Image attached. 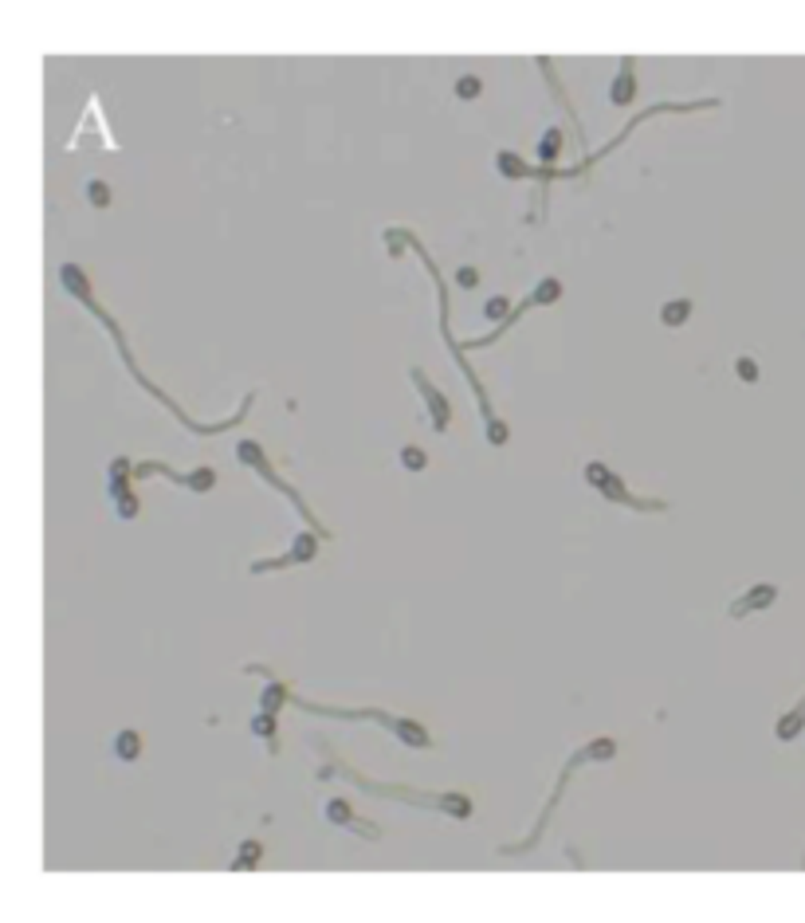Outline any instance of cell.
<instances>
[{
    "label": "cell",
    "instance_id": "obj_1",
    "mask_svg": "<svg viewBox=\"0 0 805 923\" xmlns=\"http://www.w3.org/2000/svg\"><path fill=\"white\" fill-rule=\"evenodd\" d=\"M385 244H389V255H401V248L409 244V248H413V252L424 260V267L433 271L436 299H440V338L448 342V287H444V280H440V271H436L433 255L424 252V244H421V240H416V232H409V228H385ZM452 354H456V362H460V370H464L467 385H472V389H475V401H479V413H483V421H495V413H492V401H487V393H483V385L475 382L472 365H467V358H464V346H456V342H452Z\"/></svg>",
    "mask_w": 805,
    "mask_h": 923
},
{
    "label": "cell",
    "instance_id": "obj_2",
    "mask_svg": "<svg viewBox=\"0 0 805 923\" xmlns=\"http://www.w3.org/2000/svg\"><path fill=\"white\" fill-rule=\"evenodd\" d=\"M291 700H295L299 707H303V712H314V715H338V719H373V723H385V727H389L393 735L401 739V743L416 746V751H428V746H433V739H428V731H424L421 723H413V719H401V715H389V712H373V707H365V712H346V707H318V703H311V700H299V695H291Z\"/></svg>",
    "mask_w": 805,
    "mask_h": 923
},
{
    "label": "cell",
    "instance_id": "obj_3",
    "mask_svg": "<svg viewBox=\"0 0 805 923\" xmlns=\"http://www.w3.org/2000/svg\"><path fill=\"white\" fill-rule=\"evenodd\" d=\"M585 483L597 487L605 499L625 503V507H633V511H668V503H664V499H640L636 492H628L625 483H621V475H613L601 460H589V464H585Z\"/></svg>",
    "mask_w": 805,
    "mask_h": 923
},
{
    "label": "cell",
    "instance_id": "obj_4",
    "mask_svg": "<svg viewBox=\"0 0 805 923\" xmlns=\"http://www.w3.org/2000/svg\"><path fill=\"white\" fill-rule=\"evenodd\" d=\"M236 460H240V464H244V468H252V472H260L263 480H267V483H272V487H275V492H283L291 503H295V511H299V515H303L306 523L314 526V531H318V534H326V531H322V526H318V519H314L311 511H306V503L299 499V492H295V487H291V483L283 480V475H275V472H272V464H267V456H263V448H260V444H255V441H240V444H236Z\"/></svg>",
    "mask_w": 805,
    "mask_h": 923
},
{
    "label": "cell",
    "instance_id": "obj_5",
    "mask_svg": "<svg viewBox=\"0 0 805 923\" xmlns=\"http://www.w3.org/2000/svg\"><path fill=\"white\" fill-rule=\"evenodd\" d=\"M145 475H165V480H173L177 487H189V492H196V495H204V492H212V487H216V472H212V468L173 472V468L161 464V460H145V464L134 468V480H145Z\"/></svg>",
    "mask_w": 805,
    "mask_h": 923
},
{
    "label": "cell",
    "instance_id": "obj_6",
    "mask_svg": "<svg viewBox=\"0 0 805 923\" xmlns=\"http://www.w3.org/2000/svg\"><path fill=\"white\" fill-rule=\"evenodd\" d=\"M558 295H562V283H558V280H543V283H538V287L531 291V295L523 299V303H518V306H511V314L499 322V326H495L492 334H487V338H467V346H464V350H475V346H492L495 338H503V331H511V326H515V322H518V314H523V311H531V306H538V303H554V299H558Z\"/></svg>",
    "mask_w": 805,
    "mask_h": 923
},
{
    "label": "cell",
    "instance_id": "obj_7",
    "mask_svg": "<svg viewBox=\"0 0 805 923\" xmlns=\"http://www.w3.org/2000/svg\"><path fill=\"white\" fill-rule=\"evenodd\" d=\"M409 382L421 389L424 405H428V421H433V429H436V432H448V424H452V405H448V397H444V393L436 389L428 377H424L421 365H413V370H409Z\"/></svg>",
    "mask_w": 805,
    "mask_h": 923
},
{
    "label": "cell",
    "instance_id": "obj_8",
    "mask_svg": "<svg viewBox=\"0 0 805 923\" xmlns=\"http://www.w3.org/2000/svg\"><path fill=\"white\" fill-rule=\"evenodd\" d=\"M314 554H318V538H314L311 531H303V534H295V542H291V551L283 554V558H267V562H252V574H267V570H283V566H299V562H311Z\"/></svg>",
    "mask_w": 805,
    "mask_h": 923
},
{
    "label": "cell",
    "instance_id": "obj_9",
    "mask_svg": "<svg viewBox=\"0 0 805 923\" xmlns=\"http://www.w3.org/2000/svg\"><path fill=\"white\" fill-rule=\"evenodd\" d=\"M326 822L346 825L350 833H357V837H365V841H377V837H382V829H377V825H370V822H362V817H354V813H350V805L342 802V797L326 802Z\"/></svg>",
    "mask_w": 805,
    "mask_h": 923
},
{
    "label": "cell",
    "instance_id": "obj_10",
    "mask_svg": "<svg viewBox=\"0 0 805 923\" xmlns=\"http://www.w3.org/2000/svg\"><path fill=\"white\" fill-rule=\"evenodd\" d=\"M774 597H778V585H770V582H762V585H755V590H746L738 602H731L727 605V613L731 617H746V613H755V609H766V605H774Z\"/></svg>",
    "mask_w": 805,
    "mask_h": 923
},
{
    "label": "cell",
    "instance_id": "obj_11",
    "mask_svg": "<svg viewBox=\"0 0 805 923\" xmlns=\"http://www.w3.org/2000/svg\"><path fill=\"white\" fill-rule=\"evenodd\" d=\"M636 94V60L633 55H621V71L613 79V91H609V102L613 106H628Z\"/></svg>",
    "mask_w": 805,
    "mask_h": 923
},
{
    "label": "cell",
    "instance_id": "obj_12",
    "mask_svg": "<svg viewBox=\"0 0 805 923\" xmlns=\"http://www.w3.org/2000/svg\"><path fill=\"white\" fill-rule=\"evenodd\" d=\"M60 283L79 299V303L87 306V311H91L94 303H99V299L91 295V283H87V275H83V267H79V263H63V267H60Z\"/></svg>",
    "mask_w": 805,
    "mask_h": 923
},
{
    "label": "cell",
    "instance_id": "obj_13",
    "mask_svg": "<svg viewBox=\"0 0 805 923\" xmlns=\"http://www.w3.org/2000/svg\"><path fill=\"white\" fill-rule=\"evenodd\" d=\"M106 492H111L114 515H118V519H138V495H134V487H130V475H126V480H111V483H106Z\"/></svg>",
    "mask_w": 805,
    "mask_h": 923
},
{
    "label": "cell",
    "instance_id": "obj_14",
    "mask_svg": "<svg viewBox=\"0 0 805 923\" xmlns=\"http://www.w3.org/2000/svg\"><path fill=\"white\" fill-rule=\"evenodd\" d=\"M534 63H538V71H543V75H546V83H550V91H554V99H558V102H562V106H566V114H570V126H574V134H577V142H582V145H585V134H582V122H577V111H574V102H570V99H566V94H562V83H558V75H554V63H550V60H546V55H538V60H534Z\"/></svg>",
    "mask_w": 805,
    "mask_h": 923
},
{
    "label": "cell",
    "instance_id": "obj_15",
    "mask_svg": "<svg viewBox=\"0 0 805 923\" xmlns=\"http://www.w3.org/2000/svg\"><path fill=\"white\" fill-rule=\"evenodd\" d=\"M495 170H499L503 177H534V165H526V161L511 150L495 153Z\"/></svg>",
    "mask_w": 805,
    "mask_h": 923
},
{
    "label": "cell",
    "instance_id": "obj_16",
    "mask_svg": "<svg viewBox=\"0 0 805 923\" xmlns=\"http://www.w3.org/2000/svg\"><path fill=\"white\" fill-rule=\"evenodd\" d=\"M248 727H252V735H260V739H267V751H279V743H275V712H255L252 715V723H248Z\"/></svg>",
    "mask_w": 805,
    "mask_h": 923
},
{
    "label": "cell",
    "instance_id": "obj_17",
    "mask_svg": "<svg viewBox=\"0 0 805 923\" xmlns=\"http://www.w3.org/2000/svg\"><path fill=\"white\" fill-rule=\"evenodd\" d=\"M114 754H118L122 763H134L138 754H142V735H138V731H118V735H114Z\"/></svg>",
    "mask_w": 805,
    "mask_h": 923
},
{
    "label": "cell",
    "instance_id": "obj_18",
    "mask_svg": "<svg viewBox=\"0 0 805 923\" xmlns=\"http://www.w3.org/2000/svg\"><path fill=\"white\" fill-rule=\"evenodd\" d=\"M287 700H291V695H287V684H283V680H267V687L260 692V707H263V712H279Z\"/></svg>",
    "mask_w": 805,
    "mask_h": 923
},
{
    "label": "cell",
    "instance_id": "obj_19",
    "mask_svg": "<svg viewBox=\"0 0 805 923\" xmlns=\"http://www.w3.org/2000/svg\"><path fill=\"white\" fill-rule=\"evenodd\" d=\"M562 130L558 126H550L543 134V142H538V161H543V165H550V161H558V153H562Z\"/></svg>",
    "mask_w": 805,
    "mask_h": 923
},
{
    "label": "cell",
    "instance_id": "obj_20",
    "mask_svg": "<svg viewBox=\"0 0 805 923\" xmlns=\"http://www.w3.org/2000/svg\"><path fill=\"white\" fill-rule=\"evenodd\" d=\"M260 841H244L240 845V853H236V861H232V873H244V868H255L260 864Z\"/></svg>",
    "mask_w": 805,
    "mask_h": 923
},
{
    "label": "cell",
    "instance_id": "obj_21",
    "mask_svg": "<svg viewBox=\"0 0 805 923\" xmlns=\"http://www.w3.org/2000/svg\"><path fill=\"white\" fill-rule=\"evenodd\" d=\"M687 314H692V303H687V299H672V303L660 311V319H664V326H679Z\"/></svg>",
    "mask_w": 805,
    "mask_h": 923
},
{
    "label": "cell",
    "instance_id": "obj_22",
    "mask_svg": "<svg viewBox=\"0 0 805 923\" xmlns=\"http://www.w3.org/2000/svg\"><path fill=\"white\" fill-rule=\"evenodd\" d=\"M87 201H91L94 209H106V204H111V189H106V181H99V177L87 181Z\"/></svg>",
    "mask_w": 805,
    "mask_h": 923
},
{
    "label": "cell",
    "instance_id": "obj_23",
    "mask_svg": "<svg viewBox=\"0 0 805 923\" xmlns=\"http://www.w3.org/2000/svg\"><path fill=\"white\" fill-rule=\"evenodd\" d=\"M401 464H405L409 472H421V468L428 464V456H424V448H416V444H405V448H401Z\"/></svg>",
    "mask_w": 805,
    "mask_h": 923
},
{
    "label": "cell",
    "instance_id": "obj_24",
    "mask_svg": "<svg viewBox=\"0 0 805 923\" xmlns=\"http://www.w3.org/2000/svg\"><path fill=\"white\" fill-rule=\"evenodd\" d=\"M479 91H483V83H479L475 75H464V79L456 83V94H460V99H475Z\"/></svg>",
    "mask_w": 805,
    "mask_h": 923
},
{
    "label": "cell",
    "instance_id": "obj_25",
    "mask_svg": "<svg viewBox=\"0 0 805 923\" xmlns=\"http://www.w3.org/2000/svg\"><path fill=\"white\" fill-rule=\"evenodd\" d=\"M483 311H487V319H499V322H503V319L511 314V303H507V299H487V303H483Z\"/></svg>",
    "mask_w": 805,
    "mask_h": 923
},
{
    "label": "cell",
    "instance_id": "obj_26",
    "mask_svg": "<svg viewBox=\"0 0 805 923\" xmlns=\"http://www.w3.org/2000/svg\"><path fill=\"white\" fill-rule=\"evenodd\" d=\"M735 373L743 377V382H758V365H755V358H738V362H735Z\"/></svg>",
    "mask_w": 805,
    "mask_h": 923
},
{
    "label": "cell",
    "instance_id": "obj_27",
    "mask_svg": "<svg viewBox=\"0 0 805 923\" xmlns=\"http://www.w3.org/2000/svg\"><path fill=\"white\" fill-rule=\"evenodd\" d=\"M507 436H511V432H507V424H503V421H487V441H492V444H507Z\"/></svg>",
    "mask_w": 805,
    "mask_h": 923
},
{
    "label": "cell",
    "instance_id": "obj_28",
    "mask_svg": "<svg viewBox=\"0 0 805 923\" xmlns=\"http://www.w3.org/2000/svg\"><path fill=\"white\" fill-rule=\"evenodd\" d=\"M126 475H134L130 460H126V456H114V460H111V480H126Z\"/></svg>",
    "mask_w": 805,
    "mask_h": 923
},
{
    "label": "cell",
    "instance_id": "obj_29",
    "mask_svg": "<svg viewBox=\"0 0 805 923\" xmlns=\"http://www.w3.org/2000/svg\"><path fill=\"white\" fill-rule=\"evenodd\" d=\"M456 280H460V287H475V283H479V271H475V267H460Z\"/></svg>",
    "mask_w": 805,
    "mask_h": 923
}]
</instances>
